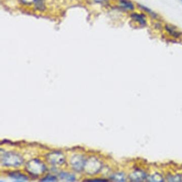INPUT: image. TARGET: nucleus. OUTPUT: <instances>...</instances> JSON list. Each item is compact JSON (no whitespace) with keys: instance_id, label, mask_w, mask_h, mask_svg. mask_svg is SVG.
I'll list each match as a JSON object with an SVG mask.
<instances>
[{"instance_id":"nucleus-7","label":"nucleus","mask_w":182,"mask_h":182,"mask_svg":"<svg viewBox=\"0 0 182 182\" xmlns=\"http://www.w3.org/2000/svg\"><path fill=\"white\" fill-rule=\"evenodd\" d=\"M130 179L132 181H143L147 179V175L144 172L141 171H137L132 173L130 175Z\"/></svg>"},{"instance_id":"nucleus-19","label":"nucleus","mask_w":182,"mask_h":182,"mask_svg":"<svg viewBox=\"0 0 182 182\" xmlns=\"http://www.w3.org/2000/svg\"><path fill=\"white\" fill-rule=\"evenodd\" d=\"M20 1L23 2L25 4L32 3V2H34L35 0H20Z\"/></svg>"},{"instance_id":"nucleus-16","label":"nucleus","mask_w":182,"mask_h":182,"mask_svg":"<svg viewBox=\"0 0 182 182\" xmlns=\"http://www.w3.org/2000/svg\"><path fill=\"white\" fill-rule=\"evenodd\" d=\"M57 180L56 177L53 176V175H48L47 176L44 177V179H42L41 181H43V182H54Z\"/></svg>"},{"instance_id":"nucleus-4","label":"nucleus","mask_w":182,"mask_h":182,"mask_svg":"<svg viewBox=\"0 0 182 182\" xmlns=\"http://www.w3.org/2000/svg\"><path fill=\"white\" fill-rule=\"evenodd\" d=\"M49 164L53 165H61L65 162V156L60 152H54L49 153L46 157Z\"/></svg>"},{"instance_id":"nucleus-14","label":"nucleus","mask_w":182,"mask_h":182,"mask_svg":"<svg viewBox=\"0 0 182 182\" xmlns=\"http://www.w3.org/2000/svg\"><path fill=\"white\" fill-rule=\"evenodd\" d=\"M138 6L139 7L141 8V9L143 10L144 11H145L146 13H148L149 15L152 17H153V18H157V15L155 13H154L152 10L151 9H149L148 8L146 7L145 6H143L142 4H138Z\"/></svg>"},{"instance_id":"nucleus-5","label":"nucleus","mask_w":182,"mask_h":182,"mask_svg":"<svg viewBox=\"0 0 182 182\" xmlns=\"http://www.w3.org/2000/svg\"><path fill=\"white\" fill-rule=\"evenodd\" d=\"M86 161V160L82 155H75L70 160V165L74 170L80 172L84 170Z\"/></svg>"},{"instance_id":"nucleus-8","label":"nucleus","mask_w":182,"mask_h":182,"mask_svg":"<svg viewBox=\"0 0 182 182\" xmlns=\"http://www.w3.org/2000/svg\"><path fill=\"white\" fill-rule=\"evenodd\" d=\"M9 176L10 177L11 179L19 181H26L28 180V178L26 176L19 172H12L11 173L9 174Z\"/></svg>"},{"instance_id":"nucleus-9","label":"nucleus","mask_w":182,"mask_h":182,"mask_svg":"<svg viewBox=\"0 0 182 182\" xmlns=\"http://www.w3.org/2000/svg\"><path fill=\"white\" fill-rule=\"evenodd\" d=\"M120 4L121 7L127 10L133 11L135 9V6L129 0H120Z\"/></svg>"},{"instance_id":"nucleus-6","label":"nucleus","mask_w":182,"mask_h":182,"mask_svg":"<svg viewBox=\"0 0 182 182\" xmlns=\"http://www.w3.org/2000/svg\"><path fill=\"white\" fill-rule=\"evenodd\" d=\"M130 17L134 21L138 23L141 25L145 26L146 25V16L144 13H132L130 15Z\"/></svg>"},{"instance_id":"nucleus-11","label":"nucleus","mask_w":182,"mask_h":182,"mask_svg":"<svg viewBox=\"0 0 182 182\" xmlns=\"http://www.w3.org/2000/svg\"><path fill=\"white\" fill-rule=\"evenodd\" d=\"M165 29H166L167 32L169 33V34L170 35L174 36L175 38H179L181 35V34H180V33L178 31H176V29L174 28L171 27L170 26L167 25L165 26Z\"/></svg>"},{"instance_id":"nucleus-10","label":"nucleus","mask_w":182,"mask_h":182,"mask_svg":"<svg viewBox=\"0 0 182 182\" xmlns=\"http://www.w3.org/2000/svg\"><path fill=\"white\" fill-rule=\"evenodd\" d=\"M60 177L62 180H65V181H74L75 179V177L74 175L68 173L63 172L60 174Z\"/></svg>"},{"instance_id":"nucleus-18","label":"nucleus","mask_w":182,"mask_h":182,"mask_svg":"<svg viewBox=\"0 0 182 182\" xmlns=\"http://www.w3.org/2000/svg\"><path fill=\"white\" fill-rule=\"evenodd\" d=\"M94 1L97 3L101 4L103 5L107 3V0H94Z\"/></svg>"},{"instance_id":"nucleus-13","label":"nucleus","mask_w":182,"mask_h":182,"mask_svg":"<svg viewBox=\"0 0 182 182\" xmlns=\"http://www.w3.org/2000/svg\"><path fill=\"white\" fill-rule=\"evenodd\" d=\"M147 179L148 181H150V182H160L164 181L163 177L161 175L156 174L148 177Z\"/></svg>"},{"instance_id":"nucleus-3","label":"nucleus","mask_w":182,"mask_h":182,"mask_svg":"<svg viewBox=\"0 0 182 182\" xmlns=\"http://www.w3.org/2000/svg\"><path fill=\"white\" fill-rule=\"evenodd\" d=\"M102 164L98 159L91 157L86 161L84 170L89 175H94L99 173Z\"/></svg>"},{"instance_id":"nucleus-2","label":"nucleus","mask_w":182,"mask_h":182,"mask_svg":"<svg viewBox=\"0 0 182 182\" xmlns=\"http://www.w3.org/2000/svg\"><path fill=\"white\" fill-rule=\"evenodd\" d=\"M45 169L44 163L38 159L29 161L25 166V169L27 173L34 176H38L44 173Z\"/></svg>"},{"instance_id":"nucleus-1","label":"nucleus","mask_w":182,"mask_h":182,"mask_svg":"<svg viewBox=\"0 0 182 182\" xmlns=\"http://www.w3.org/2000/svg\"><path fill=\"white\" fill-rule=\"evenodd\" d=\"M23 157L18 153L8 152L1 154V164L6 167H17L23 164Z\"/></svg>"},{"instance_id":"nucleus-17","label":"nucleus","mask_w":182,"mask_h":182,"mask_svg":"<svg viewBox=\"0 0 182 182\" xmlns=\"http://www.w3.org/2000/svg\"><path fill=\"white\" fill-rule=\"evenodd\" d=\"M168 180L170 182H180L182 180V178L180 176L176 175V176L170 177L168 179Z\"/></svg>"},{"instance_id":"nucleus-12","label":"nucleus","mask_w":182,"mask_h":182,"mask_svg":"<svg viewBox=\"0 0 182 182\" xmlns=\"http://www.w3.org/2000/svg\"><path fill=\"white\" fill-rule=\"evenodd\" d=\"M110 179L117 182H124L126 180V177L122 173L114 174L111 176Z\"/></svg>"},{"instance_id":"nucleus-15","label":"nucleus","mask_w":182,"mask_h":182,"mask_svg":"<svg viewBox=\"0 0 182 182\" xmlns=\"http://www.w3.org/2000/svg\"><path fill=\"white\" fill-rule=\"evenodd\" d=\"M34 3L35 8L38 10H39L40 11H43L45 9V6L43 0H35Z\"/></svg>"}]
</instances>
